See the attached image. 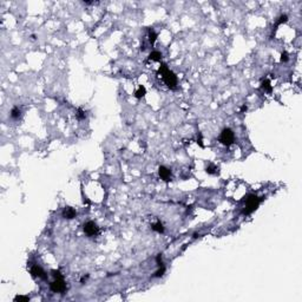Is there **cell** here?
<instances>
[{"instance_id": "6da1fadb", "label": "cell", "mask_w": 302, "mask_h": 302, "mask_svg": "<svg viewBox=\"0 0 302 302\" xmlns=\"http://www.w3.org/2000/svg\"><path fill=\"white\" fill-rule=\"evenodd\" d=\"M158 73L162 76L163 81L165 83V85L169 88L170 90H176L177 89V76L168 67L167 64L162 63L160 67L158 70Z\"/></svg>"}, {"instance_id": "7a4b0ae2", "label": "cell", "mask_w": 302, "mask_h": 302, "mask_svg": "<svg viewBox=\"0 0 302 302\" xmlns=\"http://www.w3.org/2000/svg\"><path fill=\"white\" fill-rule=\"evenodd\" d=\"M52 276L54 277V280L50 283V289L53 292V293H60L64 294L66 292L67 287L65 283V280H64V276L59 270H52L51 271Z\"/></svg>"}, {"instance_id": "3957f363", "label": "cell", "mask_w": 302, "mask_h": 302, "mask_svg": "<svg viewBox=\"0 0 302 302\" xmlns=\"http://www.w3.org/2000/svg\"><path fill=\"white\" fill-rule=\"evenodd\" d=\"M262 200H263V197H258L257 195L247 196V198L244 200V208L242 210V214L243 215H250L251 213H254L258 208V205L261 204Z\"/></svg>"}, {"instance_id": "277c9868", "label": "cell", "mask_w": 302, "mask_h": 302, "mask_svg": "<svg viewBox=\"0 0 302 302\" xmlns=\"http://www.w3.org/2000/svg\"><path fill=\"white\" fill-rule=\"evenodd\" d=\"M218 141L221 142V144L225 145V146H230L232 143L235 142V135L234 131L229 129V128H225L223 129L220 137H218Z\"/></svg>"}, {"instance_id": "5b68a950", "label": "cell", "mask_w": 302, "mask_h": 302, "mask_svg": "<svg viewBox=\"0 0 302 302\" xmlns=\"http://www.w3.org/2000/svg\"><path fill=\"white\" fill-rule=\"evenodd\" d=\"M83 229H84V232H85L89 237L97 236L98 234H99V227H98L93 221H88L86 223H84Z\"/></svg>"}, {"instance_id": "8992f818", "label": "cell", "mask_w": 302, "mask_h": 302, "mask_svg": "<svg viewBox=\"0 0 302 302\" xmlns=\"http://www.w3.org/2000/svg\"><path fill=\"white\" fill-rule=\"evenodd\" d=\"M158 175H160V179H163L164 182H169L171 181V177H172V172L169 168L164 167V165H160L158 168Z\"/></svg>"}, {"instance_id": "52a82bcc", "label": "cell", "mask_w": 302, "mask_h": 302, "mask_svg": "<svg viewBox=\"0 0 302 302\" xmlns=\"http://www.w3.org/2000/svg\"><path fill=\"white\" fill-rule=\"evenodd\" d=\"M31 274H32L33 277L43 279V280L47 279V275H46V273L44 271V269L40 266H38V264H33V266L31 267Z\"/></svg>"}, {"instance_id": "ba28073f", "label": "cell", "mask_w": 302, "mask_h": 302, "mask_svg": "<svg viewBox=\"0 0 302 302\" xmlns=\"http://www.w3.org/2000/svg\"><path fill=\"white\" fill-rule=\"evenodd\" d=\"M62 215L65 220H73V218L77 216V211H76L73 208H71V207H65L64 210H63Z\"/></svg>"}, {"instance_id": "9c48e42d", "label": "cell", "mask_w": 302, "mask_h": 302, "mask_svg": "<svg viewBox=\"0 0 302 302\" xmlns=\"http://www.w3.org/2000/svg\"><path fill=\"white\" fill-rule=\"evenodd\" d=\"M261 88H262V90H263L264 92H267V93H271V91H273V86H271V83H270V80L269 79L262 80Z\"/></svg>"}, {"instance_id": "30bf717a", "label": "cell", "mask_w": 302, "mask_h": 302, "mask_svg": "<svg viewBox=\"0 0 302 302\" xmlns=\"http://www.w3.org/2000/svg\"><path fill=\"white\" fill-rule=\"evenodd\" d=\"M151 229L153 231H156V232H158V234H163L164 232V225L160 221H157L156 223H153L151 225Z\"/></svg>"}, {"instance_id": "8fae6325", "label": "cell", "mask_w": 302, "mask_h": 302, "mask_svg": "<svg viewBox=\"0 0 302 302\" xmlns=\"http://www.w3.org/2000/svg\"><path fill=\"white\" fill-rule=\"evenodd\" d=\"M145 95H146V89L143 85H139V88L136 90V92H135V97L137 98V99H142Z\"/></svg>"}, {"instance_id": "7c38bea8", "label": "cell", "mask_w": 302, "mask_h": 302, "mask_svg": "<svg viewBox=\"0 0 302 302\" xmlns=\"http://www.w3.org/2000/svg\"><path fill=\"white\" fill-rule=\"evenodd\" d=\"M162 53L160 51H152L150 54H149V59L150 60H153V62H160L162 60Z\"/></svg>"}, {"instance_id": "4fadbf2b", "label": "cell", "mask_w": 302, "mask_h": 302, "mask_svg": "<svg viewBox=\"0 0 302 302\" xmlns=\"http://www.w3.org/2000/svg\"><path fill=\"white\" fill-rule=\"evenodd\" d=\"M148 38H149V43L151 45L155 44V41H156V39H157V33L153 31V28L150 27L149 28V33H148Z\"/></svg>"}, {"instance_id": "5bb4252c", "label": "cell", "mask_w": 302, "mask_h": 302, "mask_svg": "<svg viewBox=\"0 0 302 302\" xmlns=\"http://www.w3.org/2000/svg\"><path fill=\"white\" fill-rule=\"evenodd\" d=\"M21 116V110L18 106H14L11 110V118L12 119H19Z\"/></svg>"}, {"instance_id": "9a60e30c", "label": "cell", "mask_w": 302, "mask_h": 302, "mask_svg": "<svg viewBox=\"0 0 302 302\" xmlns=\"http://www.w3.org/2000/svg\"><path fill=\"white\" fill-rule=\"evenodd\" d=\"M205 171L209 174V175H216L217 172H218V168H217V165H215L213 163H210L207 168H205Z\"/></svg>"}, {"instance_id": "2e32d148", "label": "cell", "mask_w": 302, "mask_h": 302, "mask_svg": "<svg viewBox=\"0 0 302 302\" xmlns=\"http://www.w3.org/2000/svg\"><path fill=\"white\" fill-rule=\"evenodd\" d=\"M288 21V16L287 14H281L280 17H279V20L276 21V26H280V25H282V24H286Z\"/></svg>"}, {"instance_id": "e0dca14e", "label": "cell", "mask_w": 302, "mask_h": 302, "mask_svg": "<svg viewBox=\"0 0 302 302\" xmlns=\"http://www.w3.org/2000/svg\"><path fill=\"white\" fill-rule=\"evenodd\" d=\"M76 116H77V118L79 119V120H83V119H85L86 118V112L83 110V109H77V113H76Z\"/></svg>"}, {"instance_id": "ac0fdd59", "label": "cell", "mask_w": 302, "mask_h": 302, "mask_svg": "<svg viewBox=\"0 0 302 302\" xmlns=\"http://www.w3.org/2000/svg\"><path fill=\"white\" fill-rule=\"evenodd\" d=\"M164 273H165V267L163 266H160V268H158V270L155 273V275H153V277H162V276L164 275Z\"/></svg>"}, {"instance_id": "d6986e66", "label": "cell", "mask_w": 302, "mask_h": 302, "mask_svg": "<svg viewBox=\"0 0 302 302\" xmlns=\"http://www.w3.org/2000/svg\"><path fill=\"white\" fill-rule=\"evenodd\" d=\"M14 301H23V302H28L30 301V297L28 296H23V295H18L14 297Z\"/></svg>"}, {"instance_id": "ffe728a7", "label": "cell", "mask_w": 302, "mask_h": 302, "mask_svg": "<svg viewBox=\"0 0 302 302\" xmlns=\"http://www.w3.org/2000/svg\"><path fill=\"white\" fill-rule=\"evenodd\" d=\"M288 59H289V57H288V53L284 51V52H282L281 53V62L282 63H286V62H288Z\"/></svg>"}, {"instance_id": "44dd1931", "label": "cell", "mask_w": 302, "mask_h": 302, "mask_svg": "<svg viewBox=\"0 0 302 302\" xmlns=\"http://www.w3.org/2000/svg\"><path fill=\"white\" fill-rule=\"evenodd\" d=\"M156 262H157V266L160 267L163 264V261H162V254H158L157 257H156Z\"/></svg>"}, {"instance_id": "7402d4cb", "label": "cell", "mask_w": 302, "mask_h": 302, "mask_svg": "<svg viewBox=\"0 0 302 302\" xmlns=\"http://www.w3.org/2000/svg\"><path fill=\"white\" fill-rule=\"evenodd\" d=\"M197 143H198V144H200V145H201V146L203 148V143H202V136H201V135H200V138H197Z\"/></svg>"}, {"instance_id": "603a6c76", "label": "cell", "mask_w": 302, "mask_h": 302, "mask_svg": "<svg viewBox=\"0 0 302 302\" xmlns=\"http://www.w3.org/2000/svg\"><path fill=\"white\" fill-rule=\"evenodd\" d=\"M88 277H89V275H86V276H84L81 280H80V282H81V284H84V282H86V280H88Z\"/></svg>"}, {"instance_id": "cb8c5ba5", "label": "cell", "mask_w": 302, "mask_h": 302, "mask_svg": "<svg viewBox=\"0 0 302 302\" xmlns=\"http://www.w3.org/2000/svg\"><path fill=\"white\" fill-rule=\"evenodd\" d=\"M31 38H32L33 40H36V34H32V36H31Z\"/></svg>"}]
</instances>
